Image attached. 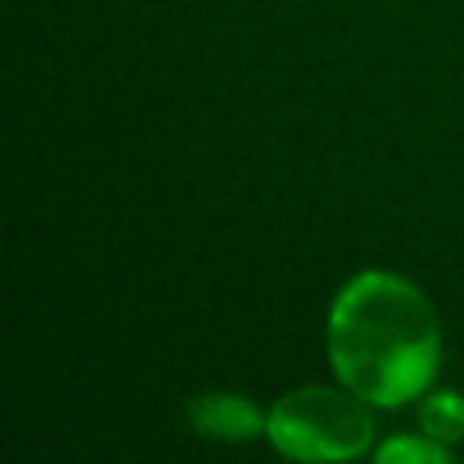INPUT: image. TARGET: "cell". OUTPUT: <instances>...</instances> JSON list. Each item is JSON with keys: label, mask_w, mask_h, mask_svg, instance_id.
Returning <instances> with one entry per match:
<instances>
[{"label": "cell", "mask_w": 464, "mask_h": 464, "mask_svg": "<svg viewBox=\"0 0 464 464\" xmlns=\"http://www.w3.org/2000/svg\"><path fill=\"white\" fill-rule=\"evenodd\" d=\"M370 402L355 392L297 388L268 410V439L294 460H348L366 453L373 439Z\"/></svg>", "instance_id": "7a4b0ae2"}, {"label": "cell", "mask_w": 464, "mask_h": 464, "mask_svg": "<svg viewBox=\"0 0 464 464\" xmlns=\"http://www.w3.org/2000/svg\"><path fill=\"white\" fill-rule=\"evenodd\" d=\"M420 428L442 446H453L464 439V399L457 392H435L420 406Z\"/></svg>", "instance_id": "277c9868"}, {"label": "cell", "mask_w": 464, "mask_h": 464, "mask_svg": "<svg viewBox=\"0 0 464 464\" xmlns=\"http://www.w3.org/2000/svg\"><path fill=\"white\" fill-rule=\"evenodd\" d=\"M326 348L334 373L370 406L417 399L442 359L431 301L395 272L355 276L330 308Z\"/></svg>", "instance_id": "6da1fadb"}, {"label": "cell", "mask_w": 464, "mask_h": 464, "mask_svg": "<svg viewBox=\"0 0 464 464\" xmlns=\"http://www.w3.org/2000/svg\"><path fill=\"white\" fill-rule=\"evenodd\" d=\"M188 420L199 435L218 442H250L261 431H268V417L243 395L214 392L188 402Z\"/></svg>", "instance_id": "3957f363"}, {"label": "cell", "mask_w": 464, "mask_h": 464, "mask_svg": "<svg viewBox=\"0 0 464 464\" xmlns=\"http://www.w3.org/2000/svg\"><path fill=\"white\" fill-rule=\"evenodd\" d=\"M377 460L381 464H446L450 450L431 435H392L384 446H377Z\"/></svg>", "instance_id": "5b68a950"}]
</instances>
